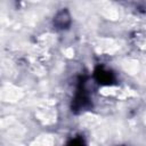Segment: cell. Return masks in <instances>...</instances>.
I'll list each match as a JSON object with an SVG mask.
<instances>
[{
    "label": "cell",
    "instance_id": "1",
    "mask_svg": "<svg viewBox=\"0 0 146 146\" xmlns=\"http://www.w3.org/2000/svg\"><path fill=\"white\" fill-rule=\"evenodd\" d=\"M66 146H84V143H83L82 138H74Z\"/></svg>",
    "mask_w": 146,
    "mask_h": 146
}]
</instances>
